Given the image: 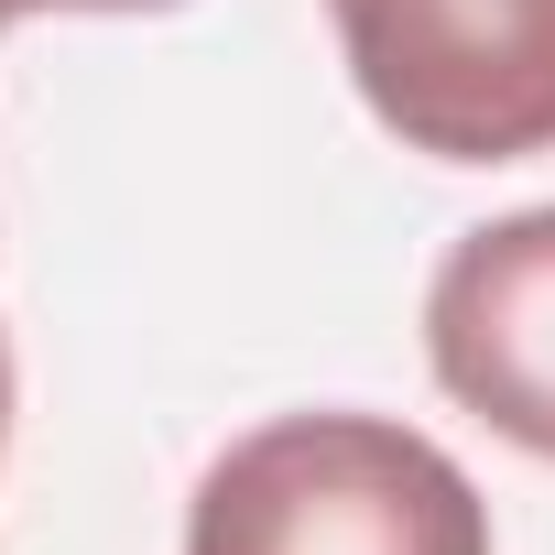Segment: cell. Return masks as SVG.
<instances>
[{
	"label": "cell",
	"mask_w": 555,
	"mask_h": 555,
	"mask_svg": "<svg viewBox=\"0 0 555 555\" xmlns=\"http://www.w3.org/2000/svg\"><path fill=\"white\" fill-rule=\"evenodd\" d=\"M185 555H490V501L392 414H272L196 479Z\"/></svg>",
	"instance_id": "1"
},
{
	"label": "cell",
	"mask_w": 555,
	"mask_h": 555,
	"mask_svg": "<svg viewBox=\"0 0 555 555\" xmlns=\"http://www.w3.org/2000/svg\"><path fill=\"white\" fill-rule=\"evenodd\" d=\"M34 12H175V0H0V23H34Z\"/></svg>",
	"instance_id": "4"
},
{
	"label": "cell",
	"mask_w": 555,
	"mask_h": 555,
	"mask_svg": "<svg viewBox=\"0 0 555 555\" xmlns=\"http://www.w3.org/2000/svg\"><path fill=\"white\" fill-rule=\"evenodd\" d=\"M371 120L436 164L555 153V0H327Z\"/></svg>",
	"instance_id": "2"
},
{
	"label": "cell",
	"mask_w": 555,
	"mask_h": 555,
	"mask_svg": "<svg viewBox=\"0 0 555 555\" xmlns=\"http://www.w3.org/2000/svg\"><path fill=\"white\" fill-rule=\"evenodd\" d=\"M0 447H12V338H0Z\"/></svg>",
	"instance_id": "5"
},
{
	"label": "cell",
	"mask_w": 555,
	"mask_h": 555,
	"mask_svg": "<svg viewBox=\"0 0 555 555\" xmlns=\"http://www.w3.org/2000/svg\"><path fill=\"white\" fill-rule=\"evenodd\" d=\"M425 360L522 457H555V207L468 229L425 284Z\"/></svg>",
	"instance_id": "3"
}]
</instances>
